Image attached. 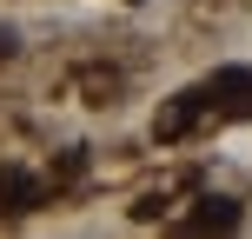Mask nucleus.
Instances as JSON below:
<instances>
[{
  "label": "nucleus",
  "instance_id": "obj_1",
  "mask_svg": "<svg viewBox=\"0 0 252 239\" xmlns=\"http://www.w3.org/2000/svg\"><path fill=\"white\" fill-rule=\"evenodd\" d=\"M206 106H219V113H252V73H246V67L213 73V80H206Z\"/></svg>",
  "mask_w": 252,
  "mask_h": 239
},
{
  "label": "nucleus",
  "instance_id": "obj_2",
  "mask_svg": "<svg viewBox=\"0 0 252 239\" xmlns=\"http://www.w3.org/2000/svg\"><path fill=\"white\" fill-rule=\"evenodd\" d=\"M199 113H206V87H192V93H173V100L159 106V120H153V133H159V139H186Z\"/></svg>",
  "mask_w": 252,
  "mask_h": 239
},
{
  "label": "nucleus",
  "instance_id": "obj_3",
  "mask_svg": "<svg viewBox=\"0 0 252 239\" xmlns=\"http://www.w3.org/2000/svg\"><path fill=\"white\" fill-rule=\"evenodd\" d=\"M40 206V179L20 166H0V213H33Z\"/></svg>",
  "mask_w": 252,
  "mask_h": 239
},
{
  "label": "nucleus",
  "instance_id": "obj_4",
  "mask_svg": "<svg viewBox=\"0 0 252 239\" xmlns=\"http://www.w3.org/2000/svg\"><path fill=\"white\" fill-rule=\"evenodd\" d=\"M239 226V200H219V193H206L199 213H192V233H232Z\"/></svg>",
  "mask_w": 252,
  "mask_h": 239
},
{
  "label": "nucleus",
  "instance_id": "obj_5",
  "mask_svg": "<svg viewBox=\"0 0 252 239\" xmlns=\"http://www.w3.org/2000/svg\"><path fill=\"white\" fill-rule=\"evenodd\" d=\"M13 53H20V34H13V27H0V60H13Z\"/></svg>",
  "mask_w": 252,
  "mask_h": 239
}]
</instances>
